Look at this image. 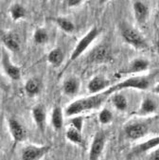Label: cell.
I'll return each instance as SVG.
<instances>
[{
	"label": "cell",
	"mask_w": 159,
	"mask_h": 160,
	"mask_svg": "<svg viewBox=\"0 0 159 160\" xmlns=\"http://www.w3.org/2000/svg\"><path fill=\"white\" fill-rule=\"evenodd\" d=\"M149 130V124L146 122H136L128 125L125 128V134L127 138L136 140L143 138Z\"/></svg>",
	"instance_id": "cell-8"
},
{
	"label": "cell",
	"mask_w": 159,
	"mask_h": 160,
	"mask_svg": "<svg viewBox=\"0 0 159 160\" xmlns=\"http://www.w3.org/2000/svg\"><path fill=\"white\" fill-rule=\"evenodd\" d=\"M99 34H100V30L98 29V28H96V27H94V28H92L78 42V44L76 45V47H75V48H74V50L72 51V53H71V56H70V58H69V61H68V62H67V67L63 68V70L65 69H67L68 67H69V65L71 62H73L74 61H76L86 49H87V48L91 45V43L96 39L98 36H99Z\"/></svg>",
	"instance_id": "cell-3"
},
{
	"label": "cell",
	"mask_w": 159,
	"mask_h": 160,
	"mask_svg": "<svg viewBox=\"0 0 159 160\" xmlns=\"http://www.w3.org/2000/svg\"><path fill=\"white\" fill-rule=\"evenodd\" d=\"M158 146H159V137H155V138H150L147 141L137 145L133 149L130 156H132V155H134V156L135 155H139V154L144 153V152H148V151H150L152 149L157 148Z\"/></svg>",
	"instance_id": "cell-12"
},
{
	"label": "cell",
	"mask_w": 159,
	"mask_h": 160,
	"mask_svg": "<svg viewBox=\"0 0 159 160\" xmlns=\"http://www.w3.org/2000/svg\"><path fill=\"white\" fill-rule=\"evenodd\" d=\"M157 108H158V106L154 100H152V98H145L142 101L141 106L138 109V111L137 112V114L139 116L151 115V114H153L157 110Z\"/></svg>",
	"instance_id": "cell-15"
},
{
	"label": "cell",
	"mask_w": 159,
	"mask_h": 160,
	"mask_svg": "<svg viewBox=\"0 0 159 160\" xmlns=\"http://www.w3.org/2000/svg\"><path fill=\"white\" fill-rule=\"evenodd\" d=\"M112 102L114 103L115 107L119 111H125L127 109V106H128V102H127L126 97L119 93H117L113 96Z\"/></svg>",
	"instance_id": "cell-23"
},
{
	"label": "cell",
	"mask_w": 159,
	"mask_h": 160,
	"mask_svg": "<svg viewBox=\"0 0 159 160\" xmlns=\"http://www.w3.org/2000/svg\"><path fill=\"white\" fill-rule=\"evenodd\" d=\"M109 59V50L106 46H99L89 55V60L92 62H102Z\"/></svg>",
	"instance_id": "cell-13"
},
{
	"label": "cell",
	"mask_w": 159,
	"mask_h": 160,
	"mask_svg": "<svg viewBox=\"0 0 159 160\" xmlns=\"http://www.w3.org/2000/svg\"><path fill=\"white\" fill-rule=\"evenodd\" d=\"M113 119V114L107 108H103L99 114V120L102 124H108Z\"/></svg>",
	"instance_id": "cell-27"
},
{
	"label": "cell",
	"mask_w": 159,
	"mask_h": 160,
	"mask_svg": "<svg viewBox=\"0 0 159 160\" xmlns=\"http://www.w3.org/2000/svg\"><path fill=\"white\" fill-rule=\"evenodd\" d=\"M1 65L5 74L12 80L17 81L21 78V68L16 67L14 63L10 60V56L6 51H2Z\"/></svg>",
	"instance_id": "cell-6"
},
{
	"label": "cell",
	"mask_w": 159,
	"mask_h": 160,
	"mask_svg": "<svg viewBox=\"0 0 159 160\" xmlns=\"http://www.w3.org/2000/svg\"><path fill=\"white\" fill-rule=\"evenodd\" d=\"M149 160H159V146L152 152V153L150 154Z\"/></svg>",
	"instance_id": "cell-29"
},
{
	"label": "cell",
	"mask_w": 159,
	"mask_h": 160,
	"mask_svg": "<svg viewBox=\"0 0 159 160\" xmlns=\"http://www.w3.org/2000/svg\"><path fill=\"white\" fill-rule=\"evenodd\" d=\"M98 1H99L100 4H103V3H105L107 1V0H98Z\"/></svg>",
	"instance_id": "cell-32"
},
{
	"label": "cell",
	"mask_w": 159,
	"mask_h": 160,
	"mask_svg": "<svg viewBox=\"0 0 159 160\" xmlns=\"http://www.w3.org/2000/svg\"><path fill=\"white\" fill-rule=\"evenodd\" d=\"M152 91H153V93H155V94H158V95H159V83H157L156 85H154V87H153Z\"/></svg>",
	"instance_id": "cell-31"
},
{
	"label": "cell",
	"mask_w": 159,
	"mask_h": 160,
	"mask_svg": "<svg viewBox=\"0 0 159 160\" xmlns=\"http://www.w3.org/2000/svg\"><path fill=\"white\" fill-rule=\"evenodd\" d=\"M56 23L58 24V26L60 27V28L63 31H66V32H73L74 29H75V26L74 24L68 20L67 18H65V17H57L55 19Z\"/></svg>",
	"instance_id": "cell-24"
},
{
	"label": "cell",
	"mask_w": 159,
	"mask_h": 160,
	"mask_svg": "<svg viewBox=\"0 0 159 160\" xmlns=\"http://www.w3.org/2000/svg\"><path fill=\"white\" fill-rule=\"evenodd\" d=\"M49 146L29 145L23 149L21 158L22 160H39L49 151Z\"/></svg>",
	"instance_id": "cell-7"
},
{
	"label": "cell",
	"mask_w": 159,
	"mask_h": 160,
	"mask_svg": "<svg viewBox=\"0 0 159 160\" xmlns=\"http://www.w3.org/2000/svg\"><path fill=\"white\" fill-rule=\"evenodd\" d=\"M109 82L102 76H96L88 82L87 89L90 94H100L101 92H104L105 88H108Z\"/></svg>",
	"instance_id": "cell-10"
},
{
	"label": "cell",
	"mask_w": 159,
	"mask_h": 160,
	"mask_svg": "<svg viewBox=\"0 0 159 160\" xmlns=\"http://www.w3.org/2000/svg\"><path fill=\"white\" fill-rule=\"evenodd\" d=\"M82 125H83V119L82 117H76L71 119V126L76 128L77 130L82 132Z\"/></svg>",
	"instance_id": "cell-28"
},
{
	"label": "cell",
	"mask_w": 159,
	"mask_h": 160,
	"mask_svg": "<svg viewBox=\"0 0 159 160\" xmlns=\"http://www.w3.org/2000/svg\"><path fill=\"white\" fill-rule=\"evenodd\" d=\"M122 37L123 39L131 45L132 47L137 48V49H144L148 46L146 44L145 39L142 37V35L138 31L131 27H125L122 28Z\"/></svg>",
	"instance_id": "cell-4"
},
{
	"label": "cell",
	"mask_w": 159,
	"mask_h": 160,
	"mask_svg": "<svg viewBox=\"0 0 159 160\" xmlns=\"http://www.w3.org/2000/svg\"><path fill=\"white\" fill-rule=\"evenodd\" d=\"M134 12L135 16L139 23H144L149 15V8L141 1H136L134 3Z\"/></svg>",
	"instance_id": "cell-19"
},
{
	"label": "cell",
	"mask_w": 159,
	"mask_h": 160,
	"mask_svg": "<svg viewBox=\"0 0 159 160\" xmlns=\"http://www.w3.org/2000/svg\"><path fill=\"white\" fill-rule=\"evenodd\" d=\"M51 124L56 131H59L62 128L63 125V116L61 107L56 106L54 107L51 115Z\"/></svg>",
	"instance_id": "cell-20"
},
{
	"label": "cell",
	"mask_w": 159,
	"mask_h": 160,
	"mask_svg": "<svg viewBox=\"0 0 159 160\" xmlns=\"http://www.w3.org/2000/svg\"><path fill=\"white\" fill-rule=\"evenodd\" d=\"M42 89V82L38 78H30L25 84V90L30 97L38 95Z\"/></svg>",
	"instance_id": "cell-17"
},
{
	"label": "cell",
	"mask_w": 159,
	"mask_h": 160,
	"mask_svg": "<svg viewBox=\"0 0 159 160\" xmlns=\"http://www.w3.org/2000/svg\"><path fill=\"white\" fill-rule=\"evenodd\" d=\"M11 16L14 21H17L19 19H22L26 15V10L25 8L20 4H14L10 9Z\"/></svg>",
	"instance_id": "cell-25"
},
{
	"label": "cell",
	"mask_w": 159,
	"mask_h": 160,
	"mask_svg": "<svg viewBox=\"0 0 159 160\" xmlns=\"http://www.w3.org/2000/svg\"><path fill=\"white\" fill-rule=\"evenodd\" d=\"M81 133H82L81 131H79L76 129V128L70 126L67 131L66 136H67V138L70 142H72L74 144H82V137Z\"/></svg>",
	"instance_id": "cell-22"
},
{
	"label": "cell",
	"mask_w": 159,
	"mask_h": 160,
	"mask_svg": "<svg viewBox=\"0 0 159 160\" xmlns=\"http://www.w3.org/2000/svg\"><path fill=\"white\" fill-rule=\"evenodd\" d=\"M106 138L103 132H98L94 137L89 151V160H99L105 146Z\"/></svg>",
	"instance_id": "cell-5"
},
{
	"label": "cell",
	"mask_w": 159,
	"mask_h": 160,
	"mask_svg": "<svg viewBox=\"0 0 159 160\" xmlns=\"http://www.w3.org/2000/svg\"><path fill=\"white\" fill-rule=\"evenodd\" d=\"M2 42L5 45V47L11 50V51H17L20 48V45H19V40L17 38V36L15 34L10 33V32H6L4 34H2Z\"/></svg>",
	"instance_id": "cell-16"
},
{
	"label": "cell",
	"mask_w": 159,
	"mask_h": 160,
	"mask_svg": "<svg viewBox=\"0 0 159 160\" xmlns=\"http://www.w3.org/2000/svg\"><path fill=\"white\" fill-rule=\"evenodd\" d=\"M62 61H63V53L61 48H54L47 55V62L55 68L60 67Z\"/></svg>",
	"instance_id": "cell-21"
},
{
	"label": "cell",
	"mask_w": 159,
	"mask_h": 160,
	"mask_svg": "<svg viewBox=\"0 0 159 160\" xmlns=\"http://www.w3.org/2000/svg\"><path fill=\"white\" fill-rule=\"evenodd\" d=\"M156 48H157V52L159 53V42L157 43V46H156Z\"/></svg>",
	"instance_id": "cell-33"
},
{
	"label": "cell",
	"mask_w": 159,
	"mask_h": 160,
	"mask_svg": "<svg viewBox=\"0 0 159 160\" xmlns=\"http://www.w3.org/2000/svg\"><path fill=\"white\" fill-rule=\"evenodd\" d=\"M42 1H43V2H47V0H42Z\"/></svg>",
	"instance_id": "cell-35"
},
{
	"label": "cell",
	"mask_w": 159,
	"mask_h": 160,
	"mask_svg": "<svg viewBox=\"0 0 159 160\" xmlns=\"http://www.w3.org/2000/svg\"><path fill=\"white\" fill-rule=\"evenodd\" d=\"M9 130L15 143L22 142L27 138V132L22 124L14 118H10L8 120Z\"/></svg>",
	"instance_id": "cell-9"
},
{
	"label": "cell",
	"mask_w": 159,
	"mask_h": 160,
	"mask_svg": "<svg viewBox=\"0 0 159 160\" xmlns=\"http://www.w3.org/2000/svg\"><path fill=\"white\" fill-rule=\"evenodd\" d=\"M32 118L40 129L41 132L45 131V123H46V110L44 105L38 104L32 109Z\"/></svg>",
	"instance_id": "cell-14"
},
{
	"label": "cell",
	"mask_w": 159,
	"mask_h": 160,
	"mask_svg": "<svg viewBox=\"0 0 159 160\" xmlns=\"http://www.w3.org/2000/svg\"><path fill=\"white\" fill-rule=\"evenodd\" d=\"M157 72L147 75V76H135L126 79L120 82H117L110 87H108L103 93L107 96H110L113 93H116L117 91H121L123 89L132 88V89H137V90H147L152 85V81L156 77Z\"/></svg>",
	"instance_id": "cell-2"
},
{
	"label": "cell",
	"mask_w": 159,
	"mask_h": 160,
	"mask_svg": "<svg viewBox=\"0 0 159 160\" xmlns=\"http://www.w3.org/2000/svg\"><path fill=\"white\" fill-rule=\"evenodd\" d=\"M33 39H34V42L36 44H38V45L47 43V40H48V33H47V31L45 28H37L35 30V32H34Z\"/></svg>",
	"instance_id": "cell-26"
},
{
	"label": "cell",
	"mask_w": 159,
	"mask_h": 160,
	"mask_svg": "<svg viewBox=\"0 0 159 160\" xmlns=\"http://www.w3.org/2000/svg\"><path fill=\"white\" fill-rule=\"evenodd\" d=\"M157 4H158V12H159V0H158V2H157Z\"/></svg>",
	"instance_id": "cell-34"
},
{
	"label": "cell",
	"mask_w": 159,
	"mask_h": 160,
	"mask_svg": "<svg viewBox=\"0 0 159 160\" xmlns=\"http://www.w3.org/2000/svg\"><path fill=\"white\" fill-rule=\"evenodd\" d=\"M80 89V82L78 79L71 77L65 81L62 84V90L67 96H74L79 92Z\"/></svg>",
	"instance_id": "cell-18"
},
{
	"label": "cell",
	"mask_w": 159,
	"mask_h": 160,
	"mask_svg": "<svg viewBox=\"0 0 159 160\" xmlns=\"http://www.w3.org/2000/svg\"><path fill=\"white\" fill-rule=\"evenodd\" d=\"M82 0H67V3L69 7H76L78 6Z\"/></svg>",
	"instance_id": "cell-30"
},
{
	"label": "cell",
	"mask_w": 159,
	"mask_h": 160,
	"mask_svg": "<svg viewBox=\"0 0 159 160\" xmlns=\"http://www.w3.org/2000/svg\"><path fill=\"white\" fill-rule=\"evenodd\" d=\"M150 67V62L144 58H137L133 60L124 71V73L132 74V73H140L146 71Z\"/></svg>",
	"instance_id": "cell-11"
},
{
	"label": "cell",
	"mask_w": 159,
	"mask_h": 160,
	"mask_svg": "<svg viewBox=\"0 0 159 160\" xmlns=\"http://www.w3.org/2000/svg\"><path fill=\"white\" fill-rule=\"evenodd\" d=\"M107 97L108 96L102 92L100 94H94L93 96H89L87 98L77 100L67 106L66 109V115L67 117H72L85 111L98 109L105 102Z\"/></svg>",
	"instance_id": "cell-1"
}]
</instances>
